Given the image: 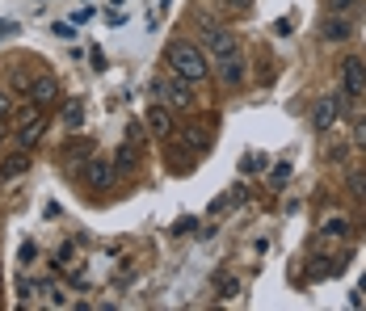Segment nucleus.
Returning <instances> with one entry per match:
<instances>
[{"label":"nucleus","instance_id":"1","mask_svg":"<svg viewBox=\"0 0 366 311\" xmlns=\"http://www.w3.org/2000/svg\"><path fill=\"white\" fill-rule=\"evenodd\" d=\"M164 59H169V71H177L189 84H202L211 76V55L202 51V42H189V38H173L164 46Z\"/></svg>","mask_w":366,"mask_h":311},{"label":"nucleus","instance_id":"2","mask_svg":"<svg viewBox=\"0 0 366 311\" xmlns=\"http://www.w3.org/2000/svg\"><path fill=\"white\" fill-rule=\"evenodd\" d=\"M152 93H156V102H169L173 109H189L194 105V93H189V80H182L177 71H173V80H152Z\"/></svg>","mask_w":366,"mask_h":311},{"label":"nucleus","instance_id":"3","mask_svg":"<svg viewBox=\"0 0 366 311\" xmlns=\"http://www.w3.org/2000/svg\"><path fill=\"white\" fill-rule=\"evenodd\" d=\"M114 177H118V164H114L110 156H89V169H84V185L93 189V194H106L114 185Z\"/></svg>","mask_w":366,"mask_h":311},{"label":"nucleus","instance_id":"4","mask_svg":"<svg viewBox=\"0 0 366 311\" xmlns=\"http://www.w3.org/2000/svg\"><path fill=\"white\" fill-rule=\"evenodd\" d=\"M211 71H219V80L232 89V84H240L244 80V55H240V46H232V51H223L211 59Z\"/></svg>","mask_w":366,"mask_h":311},{"label":"nucleus","instance_id":"5","mask_svg":"<svg viewBox=\"0 0 366 311\" xmlns=\"http://www.w3.org/2000/svg\"><path fill=\"white\" fill-rule=\"evenodd\" d=\"M341 93H345V97H362L366 93V64L358 55H350V59L341 64Z\"/></svg>","mask_w":366,"mask_h":311},{"label":"nucleus","instance_id":"6","mask_svg":"<svg viewBox=\"0 0 366 311\" xmlns=\"http://www.w3.org/2000/svg\"><path fill=\"white\" fill-rule=\"evenodd\" d=\"M232 46H236V34H232L227 26H215V21H207V30H202V51L215 59V55L232 51Z\"/></svg>","mask_w":366,"mask_h":311},{"label":"nucleus","instance_id":"7","mask_svg":"<svg viewBox=\"0 0 366 311\" xmlns=\"http://www.w3.org/2000/svg\"><path fill=\"white\" fill-rule=\"evenodd\" d=\"M341 109H345V102H341V97H337V93H329V97H325V102L316 105V114H312V127H316V131H320V135H329V131H332V122H337V118H341Z\"/></svg>","mask_w":366,"mask_h":311},{"label":"nucleus","instance_id":"8","mask_svg":"<svg viewBox=\"0 0 366 311\" xmlns=\"http://www.w3.org/2000/svg\"><path fill=\"white\" fill-rule=\"evenodd\" d=\"M38 139H42V109H26L21 114V122H17V147H34Z\"/></svg>","mask_w":366,"mask_h":311},{"label":"nucleus","instance_id":"9","mask_svg":"<svg viewBox=\"0 0 366 311\" xmlns=\"http://www.w3.org/2000/svg\"><path fill=\"white\" fill-rule=\"evenodd\" d=\"M147 127H152L156 135H164V139H169L173 131H177V118H173V109H169L164 102H156L152 109H147Z\"/></svg>","mask_w":366,"mask_h":311},{"label":"nucleus","instance_id":"10","mask_svg":"<svg viewBox=\"0 0 366 311\" xmlns=\"http://www.w3.org/2000/svg\"><path fill=\"white\" fill-rule=\"evenodd\" d=\"M320 236H325V240H345V236H350V219H345V214H325Z\"/></svg>","mask_w":366,"mask_h":311},{"label":"nucleus","instance_id":"11","mask_svg":"<svg viewBox=\"0 0 366 311\" xmlns=\"http://www.w3.org/2000/svg\"><path fill=\"white\" fill-rule=\"evenodd\" d=\"M30 97H34L38 105H51L55 97H59V84H55V76H38L34 89H30Z\"/></svg>","mask_w":366,"mask_h":311},{"label":"nucleus","instance_id":"12","mask_svg":"<svg viewBox=\"0 0 366 311\" xmlns=\"http://www.w3.org/2000/svg\"><path fill=\"white\" fill-rule=\"evenodd\" d=\"M325 38H329V42H341V38H350V21L332 13L329 21H325Z\"/></svg>","mask_w":366,"mask_h":311},{"label":"nucleus","instance_id":"13","mask_svg":"<svg viewBox=\"0 0 366 311\" xmlns=\"http://www.w3.org/2000/svg\"><path fill=\"white\" fill-rule=\"evenodd\" d=\"M17 173H26V147H21L17 156H9V164L0 169V181H13Z\"/></svg>","mask_w":366,"mask_h":311},{"label":"nucleus","instance_id":"14","mask_svg":"<svg viewBox=\"0 0 366 311\" xmlns=\"http://www.w3.org/2000/svg\"><path fill=\"white\" fill-rule=\"evenodd\" d=\"M64 122H68V131H80V127H84V102H68Z\"/></svg>","mask_w":366,"mask_h":311},{"label":"nucleus","instance_id":"15","mask_svg":"<svg viewBox=\"0 0 366 311\" xmlns=\"http://www.w3.org/2000/svg\"><path fill=\"white\" fill-rule=\"evenodd\" d=\"M89 152H93V143H89V139H80V143H72V147H64V160H72V164H80L76 156H89Z\"/></svg>","mask_w":366,"mask_h":311},{"label":"nucleus","instance_id":"16","mask_svg":"<svg viewBox=\"0 0 366 311\" xmlns=\"http://www.w3.org/2000/svg\"><path fill=\"white\" fill-rule=\"evenodd\" d=\"M131 156H135V147H131V139H127V143H122V147H118V160H114V164H118V173H122V169H131V164H135V160H131Z\"/></svg>","mask_w":366,"mask_h":311},{"label":"nucleus","instance_id":"17","mask_svg":"<svg viewBox=\"0 0 366 311\" xmlns=\"http://www.w3.org/2000/svg\"><path fill=\"white\" fill-rule=\"evenodd\" d=\"M350 189H354V198H366V169L350 173Z\"/></svg>","mask_w":366,"mask_h":311},{"label":"nucleus","instance_id":"18","mask_svg":"<svg viewBox=\"0 0 366 311\" xmlns=\"http://www.w3.org/2000/svg\"><path fill=\"white\" fill-rule=\"evenodd\" d=\"M9 114H13V97H9V93H4V89H0V122H4V118H9Z\"/></svg>","mask_w":366,"mask_h":311},{"label":"nucleus","instance_id":"19","mask_svg":"<svg viewBox=\"0 0 366 311\" xmlns=\"http://www.w3.org/2000/svg\"><path fill=\"white\" fill-rule=\"evenodd\" d=\"M354 4H358V0H332V13H337V17H345Z\"/></svg>","mask_w":366,"mask_h":311},{"label":"nucleus","instance_id":"20","mask_svg":"<svg viewBox=\"0 0 366 311\" xmlns=\"http://www.w3.org/2000/svg\"><path fill=\"white\" fill-rule=\"evenodd\" d=\"M354 143H358V147H362V152H366V118H362V122H358V131H354Z\"/></svg>","mask_w":366,"mask_h":311},{"label":"nucleus","instance_id":"21","mask_svg":"<svg viewBox=\"0 0 366 311\" xmlns=\"http://www.w3.org/2000/svg\"><path fill=\"white\" fill-rule=\"evenodd\" d=\"M55 34H59V38H72V34H76V26H68V21H59V26H55Z\"/></svg>","mask_w":366,"mask_h":311},{"label":"nucleus","instance_id":"22","mask_svg":"<svg viewBox=\"0 0 366 311\" xmlns=\"http://www.w3.org/2000/svg\"><path fill=\"white\" fill-rule=\"evenodd\" d=\"M227 4H232V9H240V13H244V9H249V4H253V0H227Z\"/></svg>","mask_w":366,"mask_h":311},{"label":"nucleus","instance_id":"23","mask_svg":"<svg viewBox=\"0 0 366 311\" xmlns=\"http://www.w3.org/2000/svg\"><path fill=\"white\" fill-rule=\"evenodd\" d=\"M0 139H4V122H0Z\"/></svg>","mask_w":366,"mask_h":311},{"label":"nucleus","instance_id":"24","mask_svg":"<svg viewBox=\"0 0 366 311\" xmlns=\"http://www.w3.org/2000/svg\"><path fill=\"white\" fill-rule=\"evenodd\" d=\"M362 290H366V277H362Z\"/></svg>","mask_w":366,"mask_h":311}]
</instances>
